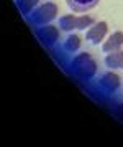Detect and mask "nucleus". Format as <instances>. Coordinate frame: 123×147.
<instances>
[{
  "instance_id": "1",
  "label": "nucleus",
  "mask_w": 123,
  "mask_h": 147,
  "mask_svg": "<svg viewBox=\"0 0 123 147\" xmlns=\"http://www.w3.org/2000/svg\"><path fill=\"white\" fill-rule=\"evenodd\" d=\"M108 32V25L107 22H98V23H94L89 30H87V40L90 41L92 45H100L102 40L105 38V35Z\"/></svg>"
},
{
  "instance_id": "2",
  "label": "nucleus",
  "mask_w": 123,
  "mask_h": 147,
  "mask_svg": "<svg viewBox=\"0 0 123 147\" xmlns=\"http://www.w3.org/2000/svg\"><path fill=\"white\" fill-rule=\"evenodd\" d=\"M66 2H67V7L71 8L72 12L85 13V12H89V10L97 7L100 0H66Z\"/></svg>"
},
{
  "instance_id": "3",
  "label": "nucleus",
  "mask_w": 123,
  "mask_h": 147,
  "mask_svg": "<svg viewBox=\"0 0 123 147\" xmlns=\"http://www.w3.org/2000/svg\"><path fill=\"white\" fill-rule=\"evenodd\" d=\"M123 45V33L122 32H115L110 35V38L104 43V51L105 53H112L120 50V47Z\"/></svg>"
},
{
  "instance_id": "4",
  "label": "nucleus",
  "mask_w": 123,
  "mask_h": 147,
  "mask_svg": "<svg viewBox=\"0 0 123 147\" xmlns=\"http://www.w3.org/2000/svg\"><path fill=\"white\" fill-rule=\"evenodd\" d=\"M105 65L112 69H122L123 68V51L117 50V51H112L107 55L105 58Z\"/></svg>"
},
{
  "instance_id": "5",
  "label": "nucleus",
  "mask_w": 123,
  "mask_h": 147,
  "mask_svg": "<svg viewBox=\"0 0 123 147\" xmlns=\"http://www.w3.org/2000/svg\"><path fill=\"white\" fill-rule=\"evenodd\" d=\"M76 22H77L76 17L66 15V17H62V18L59 20V27L62 28L64 32H69V30H72V28H76Z\"/></svg>"
},
{
  "instance_id": "6",
  "label": "nucleus",
  "mask_w": 123,
  "mask_h": 147,
  "mask_svg": "<svg viewBox=\"0 0 123 147\" xmlns=\"http://www.w3.org/2000/svg\"><path fill=\"white\" fill-rule=\"evenodd\" d=\"M90 25H94V20H92L90 17H87V15L79 17L77 22H76V28H79V30H85V28L90 27Z\"/></svg>"
},
{
  "instance_id": "7",
  "label": "nucleus",
  "mask_w": 123,
  "mask_h": 147,
  "mask_svg": "<svg viewBox=\"0 0 123 147\" xmlns=\"http://www.w3.org/2000/svg\"><path fill=\"white\" fill-rule=\"evenodd\" d=\"M80 38H79V36H74V35H72V36H69V38H67V41H66V47L69 48V50H76V48H79V45H80Z\"/></svg>"
}]
</instances>
